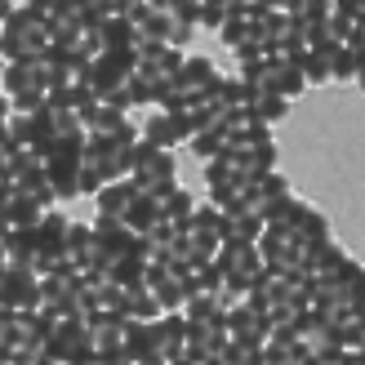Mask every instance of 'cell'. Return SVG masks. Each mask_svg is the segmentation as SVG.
<instances>
[{
    "mask_svg": "<svg viewBox=\"0 0 365 365\" xmlns=\"http://www.w3.org/2000/svg\"><path fill=\"white\" fill-rule=\"evenodd\" d=\"M267 227L263 214H227V241H259Z\"/></svg>",
    "mask_w": 365,
    "mask_h": 365,
    "instance_id": "e0dca14e",
    "label": "cell"
},
{
    "mask_svg": "<svg viewBox=\"0 0 365 365\" xmlns=\"http://www.w3.org/2000/svg\"><path fill=\"white\" fill-rule=\"evenodd\" d=\"M223 103H227V107H250V103H254L250 85H245L241 76H223Z\"/></svg>",
    "mask_w": 365,
    "mask_h": 365,
    "instance_id": "484cf974",
    "label": "cell"
},
{
    "mask_svg": "<svg viewBox=\"0 0 365 365\" xmlns=\"http://www.w3.org/2000/svg\"><path fill=\"white\" fill-rule=\"evenodd\" d=\"M112 277L120 281V285H148V259H143V254H130V250H125L120 254V259L112 263Z\"/></svg>",
    "mask_w": 365,
    "mask_h": 365,
    "instance_id": "9a60e30c",
    "label": "cell"
},
{
    "mask_svg": "<svg viewBox=\"0 0 365 365\" xmlns=\"http://www.w3.org/2000/svg\"><path fill=\"white\" fill-rule=\"evenodd\" d=\"M152 289H156V299H160L165 312H182V303H187V285H182V272L178 267H170L165 277H156Z\"/></svg>",
    "mask_w": 365,
    "mask_h": 365,
    "instance_id": "7c38bea8",
    "label": "cell"
},
{
    "mask_svg": "<svg viewBox=\"0 0 365 365\" xmlns=\"http://www.w3.org/2000/svg\"><path fill=\"white\" fill-rule=\"evenodd\" d=\"M138 71V49H103L94 58V71H89V85L98 89V94H116V89H125V81H130Z\"/></svg>",
    "mask_w": 365,
    "mask_h": 365,
    "instance_id": "3957f363",
    "label": "cell"
},
{
    "mask_svg": "<svg viewBox=\"0 0 365 365\" xmlns=\"http://www.w3.org/2000/svg\"><path fill=\"white\" fill-rule=\"evenodd\" d=\"M148 5H152V9H170V0H148Z\"/></svg>",
    "mask_w": 365,
    "mask_h": 365,
    "instance_id": "8d00e7d4",
    "label": "cell"
},
{
    "mask_svg": "<svg viewBox=\"0 0 365 365\" xmlns=\"http://www.w3.org/2000/svg\"><path fill=\"white\" fill-rule=\"evenodd\" d=\"M130 317H138V321L165 317V307H160V299H156L152 285H134V289H130Z\"/></svg>",
    "mask_w": 365,
    "mask_h": 365,
    "instance_id": "2e32d148",
    "label": "cell"
},
{
    "mask_svg": "<svg viewBox=\"0 0 365 365\" xmlns=\"http://www.w3.org/2000/svg\"><path fill=\"white\" fill-rule=\"evenodd\" d=\"M143 138H152L156 148H178V130H174V116L160 112V107H152L148 125H143Z\"/></svg>",
    "mask_w": 365,
    "mask_h": 365,
    "instance_id": "5bb4252c",
    "label": "cell"
},
{
    "mask_svg": "<svg viewBox=\"0 0 365 365\" xmlns=\"http://www.w3.org/2000/svg\"><path fill=\"white\" fill-rule=\"evenodd\" d=\"M330 81H356V53H352V45H334L330 49Z\"/></svg>",
    "mask_w": 365,
    "mask_h": 365,
    "instance_id": "603a6c76",
    "label": "cell"
},
{
    "mask_svg": "<svg viewBox=\"0 0 365 365\" xmlns=\"http://www.w3.org/2000/svg\"><path fill=\"white\" fill-rule=\"evenodd\" d=\"M356 321H361V334H365V303L356 307Z\"/></svg>",
    "mask_w": 365,
    "mask_h": 365,
    "instance_id": "d590c367",
    "label": "cell"
},
{
    "mask_svg": "<svg viewBox=\"0 0 365 365\" xmlns=\"http://www.w3.org/2000/svg\"><path fill=\"white\" fill-rule=\"evenodd\" d=\"M58 18H67V23H85L89 18V0H58Z\"/></svg>",
    "mask_w": 365,
    "mask_h": 365,
    "instance_id": "d6a6232c",
    "label": "cell"
},
{
    "mask_svg": "<svg viewBox=\"0 0 365 365\" xmlns=\"http://www.w3.org/2000/svg\"><path fill=\"white\" fill-rule=\"evenodd\" d=\"M125 120H130V116H125V107H116V103H107V98H103L98 116L89 120V134H116Z\"/></svg>",
    "mask_w": 365,
    "mask_h": 365,
    "instance_id": "7402d4cb",
    "label": "cell"
},
{
    "mask_svg": "<svg viewBox=\"0 0 365 365\" xmlns=\"http://www.w3.org/2000/svg\"><path fill=\"white\" fill-rule=\"evenodd\" d=\"M125 352H130V361H138V365H160L156 321H138V317L125 321Z\"/></svg>",
    "mask_w": 365,
    "mask_h": 365,
    "instance_id": "5b68a950",
    "label": "cell"
},
{
    "mask_svg": "<svg viewBox=\"0 0 365 365\" xmlns=\"http://www.w3.org/2000/svg\"><path fill=\"white\" fill-rule=\"evenodd\" d=\"M267 63H272V81H277V94L294 103L303 89H307L303 67H299V63H289V58H267Z\"/></svg>",
    "mask_w": 365,
    "mask_h": 365,
    "instance_id": "30bf717a",
    "label": "cell"
},
{
    "mask_svg": "<svg viewBox=\"0 0 365 365\" xmlns=\"http://www.w3.org/2000/svg\"><path fill=\"white\" fill-rule=\"evenodd\" d=\"M49 361H76V365L85 361V365H94V325L76 321V317H63V325L49 339Z\"/></svg>",
    "mask_w": 365,
    "mask_h": 365,
    "instance_id": "7a4b0ae2",
    "label": "cell"
},
{
    "mask_svg": "<svg viewBox=\"0 0 365 365\" xmlns=\"http://www.w3.org/2000/svg\"><path fill=\"white\" fill-rule=\"evenodd\" d=\"M356 85H361V89H365V67H361V71H356Z\"/></svg>",
    "mask_w": 365,
    "mask_h": 365,
    "instance_id": "74e56055",
    "label": "cell"
},
{
    "mask_svg": "<svg viewBox=\"0 0 365 365\" xmlns=\"http://www.w3.org/2000/svg\"><path fill=\"white\" fill-rule=\"evenodd\" d=\"M182 348H187V312L156 317V352H160V361H178Z\"/></svg>",
    "mask_w": 365,
    "mask_h": 365,
    "instance_id": "8992f818",
    "label": "cell"
},
{
    "mask_svg": "<svg viewBox=\"0 0 365 365\" xmlns=\"http://www.w3.org/2000/svg\"><path fill=\"white\" fill-rule=\"evenodd\" d=\"M294 232H299V245H312V241H321V236H330V218H325L321 210L307 205L303 218L294 223Z\"/></svg>",
    "mask_w": 365,
    "mask_h": 365,
    "instance_id": "d6986e66",
    "label": "cell"
},
{
    "mask_svg": "<svg viewBox=\"0 0 365 365\" xmlns=\"http://www.w3.org/2000/svg\"><path fill=\"white\" fill-rule=\"evenodd\" d=\"M41 85V58L36 63H5V98H18Z\"/></svg>",
    "mask_w": 365,
    "mask_h": 365,
    "instance_id": "8fae6325",
    "label": "cell"
},
{
    "mask_svg": "<svg viewBox=\"0 0 365 365\" xmlns=\"http://www.w3.org/2000/svg\"><path fill=\"white\" fill-rule=\"evenodd\" d=\"M250 107L259 112V120L277 125V120H285V112H289V98H281V94H267V98H254Z\"/></svg>",
    "mask_w": 365,
    "mask_h": 365,
    "instance_id": "d4e9b609",
    "label": "cell"
},
{
    "mask_svg": "<svg viewBox=\"0 0 365 365\" xmlns=\"http://www.w3.org/2000/svg\"><path fill=\"white\" fill-rule=\"evenodd\" d=\"M27 5H31L36 14H45L49 23H53V18H58V0H27Z\"/></svg>",
    "mask_w": 365,
    "mask_h": 365,
    "instance_id": "e575fe53",
    "label": "cell"
},
{
    "mask_svg": "<svg viewBox=\"0 0 365 365\" xmlns=\"http://www.w3.org/2000/svg\"><path fill=\"white\" fill-rule=\"evenodd\" d=\"M45 103H49V89H45V85H36V89H27V94L9 98L14 112H36V107H45Z\"/></svg>",
    "mask_w": 365,
    "mask_h": 365,
    "instance_id": "f546056e",
    "label": "cell"
},
{
    "mask_svg": "<svg viewBox=\"0 0 365 365\" xmlns=\"http://www.w3.org/2000/svg\"><path fill=\"white\" fill-rule=\"evenodd\" d=\"M0 214H5V227H41L49 210L36 205L31 196L18 192V196H5V200H0Z\"/></svg>",
    "mask_w": 365,
    "mask_h": 365,
    "instance_id": "52a82bcc",
    "label": "cell"
},
{
    "mask_svg": "<svg viewBox=\"0 0 365 365\" xmlns=\"http://www.w3.org/2000/svg\"><path fill=\"white\" fill-rule=\"evenodd\" d=\"M94 200H98L103 214H120V218H125V214H130V205L138 200V187H134L130 178H116V182H107V187H103Z\"/></svg>",
    "mask_w": 365,
    "mask_h": 365,
    "instance_id": "9c48e42d",
    "label": "cell"
},
{
    "mask_svg": "<svg viewBox=\"0 0 365 365\" xmlns=\"http://www.w3.org/2000/svg\"><path fill=\"white\" fill-rule=\"evenodd\" d=\"M103 45L107 49H134L138 45V23H130V18H112V23L103 27Z\"/></svg>",
    "mask_w": 365,
    "mask_h": 365,
    "instance_id": "ac0fdd59",
    "label": "cell"
},
{
    "mask_svg": "<svg viewBox=\"0 0 365 365\" xmlns=\"http://www.w3.org/2000/svg\"><path fill=\"white\" fill-rule=\"evenodd\" d=\"M365 303V267L356 263L352 277H348V312H356V307Z\"/></svg>",
    "mask_w": 365,
    "mask_h": 365,
    "instance_id": "1f68e13d",
    "label": "cell"
},
{
    "mask_svg": "<svg viewBox=\"0 0 365 365\" xmlns=\"http://www.w3.org/2000/svg\"><path fill=\"white\" fill-rule=\"evenodd\" d=\"M165 200L160 196H152V192H138V200L130 205V214H125V223H130L134 232H152L156 223H165Z\"/></svg>",
    "mask_w": 365,
    "mask_h": 365,
    "instance_id": "ba28073f",
    "label": "cell"
},
{
    "mask_svg": "<svg viewBox=\"0 0 365 365\" xmlns=\"http://www.w3.org/2000/svg\"><path fill=\"white\" fill-rule=\"evenodd\" d=\"M241 156H245V170H254V174H272V170H277V143H259V148H250Z\"/></svg>",
    "mask_w": 365,
    "mask_h": 365,
    "instance_id": "cb8c5ba5",
    "label": "cell"
},
{
    "mask_svg": "<svg viewBox=\"0 0 365 365\" xmlns=\"http://www.w3.org/2000/svg\"><path fill=\"white\" fill-rule=\"evenodd\" d=\"M192 31H196V23H187V18H178V14H170L165 18V45H187L192 41Z\"/></svg>",
    "mask_w": 365,
    "mask_h": 365,
    "instance_id": "4316f807",
    "label": "cell"
},
{
    "mask_svg": "<svg viewBox=\"0 0 365 365\" xmlns=\"http://www.w3.org/2000/svg\"><path fill=\"white\" fill-rule=\"evenodd\" d=\"M334 49V45H330ZM330 49H307L303 53V76H307V85H325L330 81Z\"/></svg>",
    "mask_w": 365,
    "mask_h": 365,
    "instance_id": "ffe728a7",
    "label": "cell"
},
{
    "mask_svg": "<svg viewBox=\"0 0 365 365\" xmlns=\"http://www.w3.org/2000/svg\"><path fill=\"white\" fill-rule=\"evenodd\" d=\"M334 14H348L356 23H365V0H334Z\"/></svg>",
    "mask_w": 365,
    "mask_h": 365,
    "instance_id": "836d02e7",
    "label": "cell"
},
{
    "mask_svg": "<svg viewBox=\"0 0 365 365\" xmlns=\"http://www.w3.org/2000/svg\"><path fill=\"white\" fill-rule=\"evenodd\" d=\"M41 303H45L41 272L27 263H5V272H0V312H9V307H41Z\"/></svg>",
    "mask_w": 365,
    "mask_h": 365,
    "instance_id": "6da1fadb",
    "label": "cell"
},
{
    "mask_svg": "<svg viewBox=\"0 0 365 365\" xmlns=\"http://www.w3.org/2000/svg\"><path fill=\"white\" fill-rule=\"evenodd\" d=\"M361 31V23L356 18H348V14H330V36L339 45H352V36Z\"/></svg>",
    "mask_w": 365,
    "mask_h": 365,
    "instance_id": "f1b7e54d",
    "label": "cell"
},
{
    "mask_svg": "<svg viewBox=\"0 0 365 365\" xmlns=\"http://www.w3.org/2000/svg\"><path fill=\"white\" fill-rule=\"evenodd\" d=\"M89 241H94V223H71L67 227V254H81Z\"/></svg>",
    "mask_w": 365,
    "mask_h": 365,
    "instance_id": "4dcf8cb0",
    "label": "cell"
},
{
    "mask_svg": "<svg viewBox=\"0 0 365 365\" xmlns=\"http://www.w3.org/2000/svg\"><path fill=\"white\" fill-rule=\"evenodd\" d=\"M241 170H245V156L236 152V148H223L218 156L205 160V178H210V187H214V182H232Z\"/></svg>",
    "mask_w": 365,
    "mask_h": 365,
    "instance_id": "4fadbf2b",
    "label": "cell"
},
{
    "mask_svg": "<svg viewBox=\"0 0 365 365\" xmlns=\"http://www.w3.org/2000/svg\"><path fill=\"white\" fill-rule=\"evenodd\" d=\"M130 182L138 192H156L160 182H178V160H174V148H160L152 160H143V165L130 174Z\"/></svg>",
    "mask_w": 365,
    "mask_h": 365,
    "instance_id": "277c9868",
    "label": "cell"
},
{
    "mask_svg": "<svg viewBox=\"0 0 365 365\" xmlns=\"http://www.w3.org/2000/svg\"><path fill=\"white\" fill-rule=\"evenodd\" d=\"M218 76V67L210 58H187V67H182V85H187V94L196 98L200 94V85H210Z\"/></svg>",
    "mask_w": 365,
    "mask_h": 365,
    "instance_id": "44dd1931",
    "label": "cell"
},
{
    "mask_svg": "<svg viewBox=\"0 0 365 365\" xmlns=\"http://www.w3.org/2000/svg\"><path fill=\"white\" fill-rule=\"evenodd\" d=\"M254 120H259V112H254V107H227V134H232V138H241Z\"/></svg>",
    "mask_w": 365,
    "mask_h": 365,
    "instance_id": "83f0119b",
    "label": "cell"
}]
</instances>
